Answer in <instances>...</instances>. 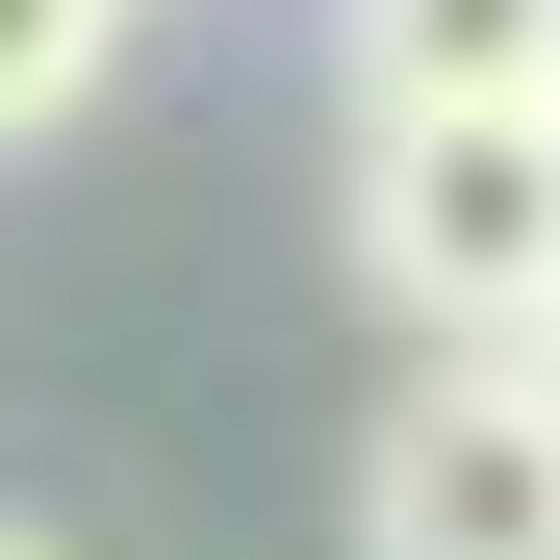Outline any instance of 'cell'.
Here are the masks:
<instances>
[{
  "instance_id": "cell-3",
  "label": "cell",
  "mask_w": 560,
  "mask_h": 560,
  "mask_svg": "<svg viewBox=\"0 0 560 560\" xmlns=\"http://www.w3.org/2000/svg\"><path fill=\"white\" fill-rule=\"evenodd\" d=\"M357 103H560V0H357Z\"/></svg>"
},
{
  "instance_id": "cell-5",
  "label": "cell",
  "mask_w": 560,
  "mask_h": 560,
  "mask_svg": "<svg viewBox=\"0 0 560 560\" xmlns=\"http://www.w3.org/2000/svg\"><path fill=\"white\" fill-rule=\"evenodd\" d=\"M510 383H535V433H560V331H535V357H510Z\"/></svg>"
},
{
  "instance_id": "cell-1",
  "label": "cell",
  "mask_w": 560,
  "mask_h": 560,
  "mask_svg": "<svg viewBox=\"0 0 560 560\" xmlns=\"http://www.w3.org/2000/svg\"><path fill=\"white\" fill-rule=\"evenodd\" d=\"M331 230L433 357H535L560 331V103H357Z\"/></svg>"
},
{
  "instance_id": "cell-4",
  "label": "cell",
  "mask_w": 560,
  "mask_h": 560,
  "mask_svg": "<svg viewBox=\"0 0 560 560\" xmlns=\"http://www.w3.org/2000/svg\"><path fill=\"white\" fill-rule=\"evenodd\" d=\"M103 51H128V0H0V153H51L103 103Z\"/></svg>"
},
{
  "instance_id": "cell-2",
  "label": "cell",
  "mask_w": 560,
  "mask_h": 560,
  "mask_svg": "<svg viewBox=\"0 0 560 560\" xmlns=\"http://www.w3.org/2000/svg\"><path fill=\"white\" fill-rule=\"evenodd\" d=\"M357 560H560V433L510 357H433L357 433Z\"/></svg>"
},
{
  "instance_id": "cell-6",
  "label": "cell",
  "mask_w": 560,
  "mask_h": 560,
  "mask_svg": "<svg viewBox=\"0 0 560 560\" xmlns=\"http://www.w3.org/2000/svg\"><path fill=\"white\" fill-rule=\"evenodd\" d=\"M0 560H77V535H51V510H0Z\"/></svg>"
}]
</instances>
